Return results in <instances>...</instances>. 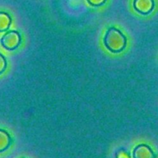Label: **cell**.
Listing matches in <instances>:
<instances>
[{
  "label": "cell",
  "mask_w": 158,
  "mask_h": 158,
  "mask_svg": "<svg viewBox=\"0 0 158 158\" xmlns=\"http://www.w3.org/2000/svg\"><path fill=\"white\" fill-rule=\"evenodd\" d=\"M127 40L121 31L114 26L108 28L103 37L105 47L114 54L122 52L126 48Z\"/></svg>",
  "instance_id": "cell-1"
},
{
  "label": "cell",
  "mask_w": 158,
  "mask_h": 158,
  "mask_svg": "<svg viewBox=\"0 0 158 158\" xmlns=\"http://www.w3.org/2000/svg\"><path fill=\"white\" fill-rule=\"evenodd\" d=\"M12 23V18L5 12H0V33L9 30Z\"/></svg>",
  "instance_id": "cell-6"
},
{
  "label": "cell",
  "mask_w": 158,
  "mask_h": 158,
  "mask_svg": "<svg viewBox=\"0 0 158 158\" xmlns=\"http://www.w3.org/2000/svg\"><path fill=\"white\" fill-rule=\"evenodd\" d=\"M154 0H134V9L141 15H149L154 10Z\"/></svg>",
  "instance_id": "cell-3"
},
{
  "label": "cell",
  "mask_w": 158,
  "mask_h": 158,
  "mask_svg": "<svg viewBox=\"0 0 158 158\" xmlns=\"http://www.w3.org/2000/svg\"><path fill=\"white\" fill-rule=\"evenodd\" d=\"M133 158H156V154L150 146L141 143L133 150Z\"/></svg>",
  "instance_id": "cell-4"
},
{
  "label": "cell",
  "mask_w": 158,
  "mask_h": 158,
  "mask_svg": "<svg viewBox=\"0 0 158 158\" xmlns=\"http://www.w3.org/2000/svg\"><path fill=\"white\" fill-rule=\"evenodd\" d=\"M21 42V35L16 30L7 31L0 40L2 46L8 50H15L19 46Z\"/></svg>",
  "instance_id": "cell-2"
},
{
  "label": "cell",
  "mask_w": 158,
  "mask_h": 158,
  "mask_svg": "<svg viewBox=\"0 0 158 158\" xmlns=\"http://www.w3.org/2000/svg\"><path fill=\"white\" fill-rule=\"evenodd\" d=\"M12 139L9 133L5 129H0V153L5 152L10 147Z\"/></svg>",
  "instance_id": "cell-5"
},
{
  "label": "cell",
  "mask_w": 158,
  "mask_h": 158,
  "mask_svg": "<svg viewBox=\"0 0 158 158\" xmlns=\"http://www.w3.org/2000/svg\"><path fill=\"white\" fill-rule=\"evenodd\" d=\"M7 68V60L6 57L0 53V75L5 72Z\"/></svg>",
  "instance_id": "cell-7"
},
{
  "label": "cell",
  "mask_w": 158,
  "mask_h": 158,
  "mask_svg": "<svg viewBox=\"0 0 158 158\" xmlns=\"http://www.w3.org/2000/svg\"><path fill=\"white\" fill-rule=\"evenodd\" d=\"M86 1L90 6H94V7H98V6H101L104 5L106 3V0H86Z\"/></svg>",
  "instance_id": "cell-8"
}]
</instances>
